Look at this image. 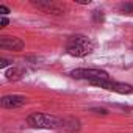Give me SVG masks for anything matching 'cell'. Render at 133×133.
Segmentation results:
<instances>
[{"instance_id":"cell-16","label":"cell","mask_w":133,"mask_h":133,"mask_svg":"<svg viewBox=\"0 0 133 133\" xmlns=\"http://www.w3.org/2000/svg\"><path fill=\"white\" fill-rule=\"evenodd\" d=\"M77 3H80V5H89L91 3V0H75Z\"/></svg>"},{"instance_id":"cell-7","label":"cell","mask_w":133,"mask_h":133,"mask_svg":"<svg viewBox=\"0 0 133 133\" xmlns=\"http://www.w3.org/2000/svg\"><path fill=\"white\" fill-rule=\"evenodd\" d=\"M2 107L8 108V110H14V108H21L27 103V97L25 96H19V94H8L2 97Z\"/></svg>"},{"instance_id":"cell-13","label":"cell","mask_w":133,"mask_h":133,"mask_svg":"<svg viewBox=\"0 0 133 133\" xmlns=\"http://www.w3.org/2000/svg\"><path fill=\"white\" fill-rule=\"evenodd\" d=\"M8 24H10V21H8L5 16H2V19H0V27H6Z\"/></svg>"},{"instance_id":"cell-9","label":"cell","mask_w":133,"mask_h":133,"mask_svg":"<svg viewBox=\"0 0 133 133\" xmlns=\"http://www.w3.org/2000/svg\"><path fill=\"white\" fill-rule=\"evenodd\" d=\"M5 77L10 82H17V80H21L24 77V69L22 68H11V69H8L5 72Z\"/></svg>"},{"instance_id":"cell-14","label":"cell","mask_w":133,"mask_h":133,"mask_svg":"<svg viewBox=\"0 0 133 133\" xmlns=\"http://www.w3.org/2000/svg\"><path fill=\"white\" fill-rule=\"evenodd\" d=\"M10 63H11L10 59H5V58H2V59H0V68H6V66H8Z\"/></svg>"},{"instance_id":"cell-1","label":"cell","mask_w":133,"mask_h":133,"mask_svg":"<svg viewBox=\"0 0 133 133\" xmlns=\"http://www.w3.org/2000/svg\"><path fill=\"white\" fill-rule=\"evenodd\" d=\"M94 50V42L85 35H72L66 41V52L71 56L83 58Z\"/></svg>"},{"instance_id":"cell-5","label":"cell","mask_w":133,"mask_h":133,"mask_svg":"<svg viewBox=\"0 0 133 133\" xmlns=\"http://www.w3.org/2000/svg\"><path fill=\"white\" fill-rule=\"evenodd\" d=\"M33 5L36 8H39L41 11L49 13V14H63V11L66 10L64 5L50 2V0H38V2H33Z\"/></svg>"},{"instance_id":"cell-6","label":"cell","mask_w":133,"mask_h":133,"mask_svg":"<svg viewBox=\"0 0 133 133\" xmlns=\"http://www.w3.org/2000/svg\"><path fill=\"white\" fill-rule=\"evenodd\" d=\"M0 47L11 52H19L25 47L24 41L16 36H0Z\"/></svg>"},{"instance_id":"cell-4","label":"cell","mask_w":133,"mask_h":133,"mask_svg":"<svg viewBox=\"0 0 133 133\" xmlns=\"http://www.w3.org/2000/svg\"><path fill=\"white\" fill-rule=\"evenodd\" d=\"M94 86H99V88H103L107 91H113V92H117V94H131L133 92V86L128 85V83H122V82H116V80H99V82H94L91 83Z\"/></svg>"},{"instance_id":"cell-2","label":"cell","mask_w":133,"mask_h":133,"mask_svg":"<svg viewBox=\"0 0 133 133\" xmlns=\"http://www.w3.org/2000/svg\"><path fill=\"white\" fill-rule=\"evenodd\" d=\"M27 124L33 128H45V130L61 128V119L47 113H31L27 117Z\"/></svg>"},{"instance_id":"cell-3","label":"cell","mask_w":133,"mask_h":133,"mask_svg":"<svg viewBox=\"0 0 133 133\" xmlns=\"http://www.w3.org/2000/svg\"><path fill=\"white\" fill-rule=\"evenodd\" d=\"M69 75L72 78L86 80L89 83H94V82H99V80H108L110 78V75H108L107 71H102V69H85V68L74 69V71H71Z\"/></svg>"},{"instance_id":"cell-10","label":"cell","mask_w":133,"mask_h":133,"mask_svg":"<svg viewBox=\"0 0 133 133\" xmlns=\"http://www.w3.org/2000/svg\"><path fill=\"white\" fill-rule=\"evenodd\" d=\"M119 10H121V13L131 14L133 13V2L131 3H122V5H119Z\"/></svg>"},{"instance_id":"cell-8","label":"cell","mask_w":133,"mask_h":133,"mask_svg":"<svg viewBox=\"0 0 133 133\" xmlns=\"http://www.w3.org/2000/svg\"><path fill=\"white\" fill-rule=\"evenodd\" d=\"M61 128L63 130H68V131H75L80 128V121L69 117V119H61Z\"/></svg>"},{"instance_id":"cell-15","label":"cell","mask_w":133,"mask_h":133,"mask_svg":"<svg viewBox=\"0 0 133 133\" xmlns=\"http://www.w3.org/2000/svg\"><path fill=\"white\" fill-rule=\"evenodd\" d=\"M0 13H2V16H5V14H8V13H10V10H8L5 5H0Z\"/></svg>"},{"instance_id":"cell-11","label":"cell","mask_w":133,"mask_h":133,"mask_svg":"<svg viewBox=\"0 0 133 133\" xmlns=\"http://www.w3.org/2000/svg\"><path fill=\"white\" fill-rule=\"evenodd\" d=\"M92 17H94V22H97V24H100V22H103V21H105L103 11H99V10L92 11Z\"/></svg>"},{"instance_id":"cell-12","label":"cell","mask_w":133,"mask_h":133,"mask_svg":"<svg viewBox=\"0 0 133 133\" xmlns=\"http://www.w3.org/2000/svg\"><path fill=\"white\" fill-rule=\"evenodd\" d=\"M91 111L96 113V114H108V111L105 108H91Z\"/></svg>"}]
</instances>
